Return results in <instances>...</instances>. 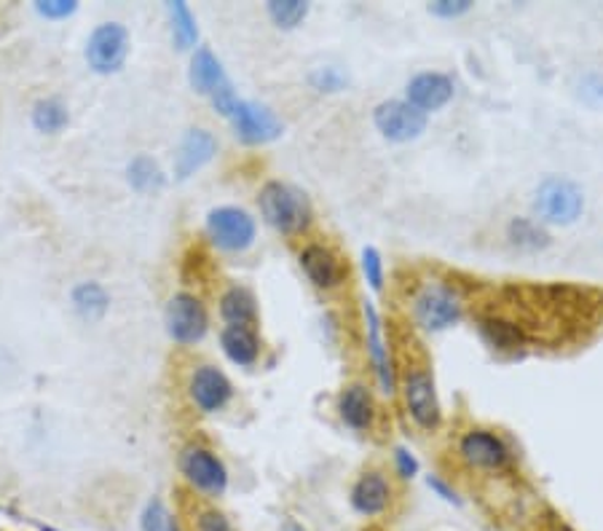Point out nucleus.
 Here are the masks:
<instances>
[{
    "label": "nucleus",
    "mask_w": 603,
    "mask_h": 531,
    "mask_svg": "<svg viewBox=\"0 0 603 531\" xmlns=\"http://www.w3.org/2000/svg\"><path fill=\"white\" fill-rule=\"evenodd\" d=\"M130 57V33L119 22H102L86 40V62L100 76L119 73Z\"/></svg>",
    "instance_id": "5"
},
{
    "label": "nucleus",
    "mask_w": 603,
    "mask_h": 531,
    "mask_svg": "<svg viewBox=\"0 0 603 531\" xmlns=\"http://www.w3.org/2000/svg\"><path fill=\"white\" fill-rule=\"evenodd\" d=\"M300 269L309 276V282L320 291H335V287L344 285V263L341 258L330 250L328 245H306L298 256Z\"/></svg>",
    "instance_id": "15"
},
{
    "label": "nucleus",
    "mask_w": 603,
    "mask_h": 531,
    "mask_svg": "<svg viewBox=\"0 0 603 531\" xmlns=\"http://www.w3.org/2000/svg\"><path fill=\"white\" fill-rule=\"evenodd\" d=\"M394 467H397V476L403 478V481H410V478L419 476L421 470L419 459H416L414 452H408L405 446L394 448Z\"/></svg>",
    "instance_id": "35"
},
{
    "label": "nucleus",
    "mask_w": 603,
    "mask_h": 531,
    "mask_svg": "<svg viewBox=\"0 0 603 531\" xmlns=\"http://www.w3.org/2000/svg\"><path fill=\"white\" fill-rule=\"evenodd\" d=\"M167 14L172 22V40L180 51L194 49V44L199 40V27H196V16L190 14V9L185 3H167Z\"/></svg>",
    "instance_id": "27"
},
{
    "label": "nucleus",
    "mask_w": 603,
    "mask_h": 531,
    "mask_svg": "<svg viewBox=\"0 0 603 531\" xmlns=\"http://www.w3.org/2000/svg\"><path fill=\"white\" fill-rule=\"evenodd\" d=\"M167 527H170V516H167L164 502H161L159 496H153V499L145 505V510L140 516V529L143 531H167Z\"/></svg>",
    "instance_id": "31"
},
{
    "label": "nucleus",
    "mask_w": 603,
    "mask_h": 531,
    "mask_svg": "<svg viewBox=\"0 0 603 531\" xmlns=\"http://www.w3.org/2000/svg\"><path fill=\"white\" fill-rule=\"evenodd\" d=\"M126 177H130V186L137 194H159L167 183L164 172H161V166L150 156H135L130 161V166H126Z\"/></svg>",
    "instance_id": "25"
},
{
    "label": "nucleus",
    "mask_w": 603,
    "mask_h": 531,
    "mask_svg": "<svg viewBox=\"0 0 603 531\" xmlns=\"http://www.w3.org/2000/svg\"><path fill=\"white\" fill-rule=\"evenodd\" d=\"M427 486L432 489V492L438 494L440 499L448 502V505H454V507H462V505H464L462 496L456 494V489H454V486H448V483H445L440 476H427Z\"/></svg>",
    "instance_id": "37"
},
{
    "label": "nucleus",
    "mask_w": 603,
    "mask_h": 531,
    "mask_svg": "<svg viewBox=\"0 0 603 531\" xmlns=\"http://www.w3.org/2000/svg\"><path fill=\"white\" fill-rule=\"evenodd\" d=\"M231 126H234L236 137L247 146H266V143L280 140L284 124L280 115L271 111L269 106H260L253 100H239L236 102L234 113L229 115Z\"/></svg>",
    "instance_id": "9"
},
{
    "label": "nucleus",
    "mask_w": 603,
    "mask_h": 531,
    "mask_svg": "<svg viewBox=\"0 0 603 531\" xmlns=\"http://www.w3.org/2000/svg\"><path fill=\"white\" fill-rule=\"evenodd\" d=\"M464 314V304L459 293L454 287L443 285V282H429L421 287L414 298V317L421 328L429 333L445 331V328L456 325Z\"/></svg>",
    "instance_id": "3"
},
{
    "label": "nucleus",
    "mask_w": 603,
    "mask_h": 531,
    "mask_svg": "<svg viewBox=\"0 0 603 531\" xmlns=\"http://www.w3.org/2000/svg\"><path fill=\"white\" fill-rule=\"evenodd\" d=\"M220 346L234 366L249 368L260 357V338L249 325H225L220 333Z\"/></svg>",
    "instance_id": "20"
},
{
    "label": "nucleus",
    "mask_w": 603,
    "mask_h": 531,
    "mask_svg": "<svg viewBox=\"0 0 603 531\" xmlns=\"http://www.w3.org/2000/svg\"><path fill=\"white\" fill-rule=\"evenodd\" d=\"M478 328L480 336L485 338V344L494 346L499 351H515L526 344L524 328L504 320V317H483Z\"/></svg>",
    "instance_id": "24"
},
{
    "label": "nucleus",
    "mask_w": 603,
    "mask_h": 531,
    "mask_svg": "<svg viewBox=\"0 0 603 531\" xmlns=\"http://www.w3.org/2000/svg\"><path fill=\"white\" fill-rule=\"evenodd\" d=\"M349 502L359 516H381L392 502V483L386 481L384 472L368 470L365 476H359L355 486H352Z\"/></svg>",
    "instance_id": "16"
},
{
    "label": "nucleus",
    "mask_w": 603,
    "mask_h": 531,
    "mask_svg": "<svg viewBox=\"0 0 603 531\" xmlns=\"http://www.w3.org/2000/svg\"><path fill=\"white\" fill-rule=\"evenodd\" d=\"M67 121H71V113H67V106L60 97H46V100H38L33 106V126L40 135H57V132L65 129Z\"/></svg>",
    "instance_id": "26"
},
{
    "label": "nucleus",
    "mask_w": 603,
    "mask_h": 531,
    "mask_svg": "<svg viewBox=\"0 0 603 531\" xmlns=\"http://www.w3.org/2000/svg\"><path fill=\"white\" fill-rule=\"evenodd\" d=\"M71 301L75 314L84 322H100L110 309V296L100 282H81V285H75Z\"/></svg>",
    "instance_id": "22"
},
{
    "label": "nucleus",
    "mask_w": 603,
    "mask_h": 531,
    "mask_svg": "<svg viewBox=\"0 0 603 531\" xmlns=\"http://www.w3.org/2000/svg\"><path fill=\"white\" fill-rule=\"evenodd\" d=\"M188 81L190 86H194V91L207 97H212L220 86L229 84V76H225L223 65H220L218 57L212 54L210 46H199V49L194 51L188 67Z\"/></svg>",
    "instance_id": "19"
},
{
    "label": "nucleus",
    "mask_w": 603,
    "mask_h": 531,
    "mask_svg": "<svg viewBox=\"0 0 603 531\" xmlns=\"http://www.w3.org/2000/svg\"><path fill=\"white\" fill-rule=\"evenodd\" d=\"M220 314L229 325H249L258 320V304H255V296L247 291V287H229L220 298Z\"/></svg>",
    "instance_id": "23"
},
{
    "label": "nucleus",
    "mask_w": 603,
    "mask_h": 531,
    "mask_svg": "<svg viewBox=\"0 0 603 531\" xmlns=\"http://www.w3.org/2000/svg\"><path fill=\"white\" fill-rule=\"evenodd\" d=\"M167 333L175 344H199L210 331V317H207L205 304L190 293H177L170 298L164 311Z\"/></svg>",
    "instance_id": "8"
},
{
    "label": "nucleus",
    "mask_w": 603,
    "mask_h": 531,
    "mask_svg": "<svg viewBox=\"0 0 603 531\" xmlns=\"http://www.w3.org/2000/svg\"><path fill=\"white\" fill-rule=\"evenodd\" d=\"M403 395L410 419L424 432L438 430L443 421V408H440L438 386H434L432 373L427 368H408L403 379Z\"/></svg>",
    "instance_id": "6"
},
{
    "label": "nucleus",
    "mask_w": 603,
    "mask_h": 531,
    "mask_svg": "<svg viewBox=\"0 0 603 531\" xmlns=\"http://www.w3.org/2000/svg\"><path fill=\"white\" fill-rule=\"evenodd\" d=\"M459 456L469 467H478V470H504L513 459L504 437L483 430V427L464 432L459 441Z\"/></svg>",
    "instance_id": "11"
},
{
    "label": "nucleus",
    "mask_w": 603,
    "mask_h": 531,
    "mask_svg": "<svg viewBox=\"0 0 603 531\" xmlns=\"http://www.w3.org/2000/svg\"><path fill=\"white\" fill-rule=\"evenodd\" d=\"M207 236L218 250L245 252L255 245L258 226H255V218L242 207H214L207 215Z\"/></svg>",
    "instance_id": "4"
},
{
    "label": "nucleus",
    "mask_w": 603,
    "mask_h": 531,
    "mask_svg": "<svg viewBox=\"0 0 603 531\" xmlns=\"http://www.w3.org/2000/svg\"><path fill=\"white\" fill-rule=\"evenodd\" d=\"M309 84L315 86L317 91H322V95H335V91H344L346 86H349V76H346L341 67L322 65V67H317L315 73H311Z\"/></svg>",
    "instance_id": "29"
},
{
    "label": "nucleus",
    "mask_w": 603,
    "mask_h": 531,
    "mask_svg": "<svg viewBox=\"0 0 603 531\" xmlns=\"http://www.w3.org/2000/svg\"><path fill=\"white\" fill-rule=\"evenodd\" d=\"M533 215L544 226H574L584 212V190L566 175H547L533 190Z\"/></svg>",
    "instance_id": "2"
},
{
    "label": "nucleus",
    "mask_w": 603,
    "mask_h": 531,
    "mask_svg": "<svg viewBox=\"0 0 603 531\" xmlns=\"http://www.w3.org/2000/svg\"><path fill=\"white\" fill-rule=\"evenodd\" d=\"M40 531H57V529H51V527H40Z\"/></svg>",
    "instance_id": "40"
},
{
    "label": "nucleus",
    "mask_w": 603,
    "mask_h": 531,
    "mask_svg": "<svg viewBox=\"0 0 603 531\" xmlns=\"http://www.w3.org/2000/svg\"><path fill=\"white\" fill-rule=\"evenodd\" d=\"M362 311H365V325H368V355H370V362H373L376 379H379L381 392H384V395H394V392H397V376H394L390 344H386L379 309H376L373 301H365Z\"/></svg>",
    "instance_id": "13"
},
{
    "label": "nucleus",
    "mask_w": 603,
    "mask_h": 531,
    "mask_svg": "<svg viewBox=\"0 0 603 531\" xmlns=\"http://www.w3.org/2000/svg\"><path fill=\"white\" fill-rule=\"evenodd\" d=\"M373 124L379 135L390 143H410L419 140L427 132V113L416 111L408 100H384L376 106Z\"/></svg>",
    "instance_id": "7"
},
{
    "label": "nucleus",
    "mask_w": 603,
    "mask_h": 531,
    "mask_svg": "<svg viewBox=\"0 0 603 531\" xmlns=\"http://www.w3.org/2000/svg\"><path fill=\"white\" fill-rule=\"evenodd\" d=\"M167 531H180V529H177V523H175V521H170V527H167Z\"/></svg>",
    "instance_id": "39"
},
{
    "label": "nucleus",
    "mask_w": 603,
    "mask_h": 531,
    "mask_svg": "<svg viewBox=\"0 0 603 531\" xmlns=\"http://www.w3.org/2000/svg\"><path fill=\"white\" fill-rule=\"evenodd\" d=\"M194 531H236L234 523L218 510H201L194 521Z\"/></svg>",
    "instance_id": "34"
},
{
    "label": "nucleus",
    "mask_w": 603,
    "mask_h": 531,
    "mask_svg": "<svg viewBox=\"0 0 603 531\" xmlns=\"http://www.w3.org/2000/svg\"><path fill=\"white\" fill-rule=\"evenodd\" d=\"M507 239L509 245L524 252H542L553 245L547 226L539 223L537 218H513L507 223Z\"/></svg>",
    "instance_id": "21"
},
{
    "label": "nucleus",
    "mask_w": 603,
    "mask_h": 531,
    "mask_svg": "<svg viewBox=\"0 0 603 531\" xmlns=\"http://www.w3.org/2000/svg\"><path fill=\"white\" fill-rule=\"evenodd\" d=\"M266 11L280 30H295L309 16V3H304V0H271Z\"/></svg>",
    "instance_id": "28"
},
{
    "label": "nucleus",
    "mask_w": 603,
    "mask_h": 531,
    "mask_svg": "<svg viewBox=\"0 0 603 531\" xmlns=\"http://www.w3.org/2000/svg\"><path fill=\"white\" fill-rule=\"evenodd\" d=\"M339 417L349 430L365 432L373 427L376 403L373 395L365 384H349L339 395Z\"/></svg>",
    "instance_id": "18"
},
{
    "label": "nucleus",
    "mask_w": 603,
    "mask_h": 531,
    "mask_svg": "<svg viewBox=\"0 0 603 531\" xmlns=\"http://www.w3.org/2000/svg\"><path fill=\"white\" fill-rule=\"evenodd\" d=\"M218 153V140L212 132L207 129H190L180 143V151L175 156V175L177 181H188L190 175L210 164L212 156Z\"/></svg>",
    "instance_id": "17"
},
{
    "label": "nucleus",
    "mask_w": 603,
    "mask_h": 531,
    "mask_svg": "<svg viewBox=\"0 0 603 531\" xmlns=\"http://www.w3.org/2000/svg\"><path fill=\"white\" fill-rule=\"evenodd\" d=\"M469 11H472V0H438V3H429V14L440 16V20H459Z\"/></svg>",
    "instance_id": "32"
},
{
    "label": "nucleus",
    "mask_w": 603,
    "mask_h": 531,
    "mask_svg": "<svg viewBox=\"0 0 603 531\" xmlns=\"http://www.w3.org/2000/svg\"><path fill=\"white\" fill-rule=\"evenodd\" d=\"M188 395L196 403V408L205 413H214L220 408L229 406L231 395H234V386H231L229 376H225L220 368L214 366H199L190 373L188 381Z\"/></svg>",
    "instance_id": "14"
},
{
    "label": "nucleus",
    "mask_w": 603,
    "mask_h": 531,
    "mask_svg": "<svg viewBox=\"0 0 603 531\" xmlns=\"http://www.w3.org/2000/svg\"><path fill=\"white\" fill-rule=\"evenodd\" d=\"M180 470H183L185 481H188L190 486L210 496L225 494V489H229V470H225L223 461L205 446H196V443L185 446L183 454H180Z\"/></svg>",
    "instance_id": "10"
},
{
    "label": "nucleus",
    "mask_w": 603,
    "mask_h": 531,
    "mask_svg": "<svg viewBox=\"0 0 603 531\" xmlns=\"http://www.w3.org/2000/svg\"><path fill=\"white\" fill-rule=\"evenodd\" d=\"M362 274L376 293L384 291V258H381L376 247H365L362 250Z\"/></svg>",
    "instance_id": "30"
},
{
    "label": "nucleus",
    "mask_w": 603,
    "mask_h": 531,
    "mask_svg": "<svg viewBox=\"0 0 603 531\" xmlns=\"http://www.w3.org/2000/svg\"><path fill=\"white\" fill-rule=\"evenodd\" d=\"M579 91H582V100L590 102V106H603V76L588 73L579 84Z\"/></svg>",
    "instance_id": "36"
},
{
    "label": "nucleus",
    "mask_w": 603,
    "mask_h": 531,
    "mask_svg": "<svg viewBox=\"0 0 603 531\" xmlns=\"http://www.w3.org/2000/svg\"><path fill=\"white\" fill-rule=\"evenodd\" d=\"M456 84L454 78L445 76L440 71H424L419 76H414L405 86V100L421 113H438L454 100Z\"/></svg>",
    "instance_id": "12"
},
{
    "label": "nucleus",
    "mask_w": 603,
    "mask_h": 531,
    "mask_svg": "<svg viewBox=\"0 0 603 531\" xmlns=\"http://www.w3.org/2000/svg\"><path fill=\"white\" fill-rule=\"evenodd\" d=\"M258 207L263 221L287 236L304 234L311 226V218H315L309 196L282 181H269L260 188Z\"/></svg>",
    "instance_id": "1"
},
{
    "label": "nucleus",
    "mask_w": 603,
    "mask_h": 531,
    "mask_svg": "<svg viewBox=\"0 0 603 531\" xmlns=\"http://www.w3.org/2000/svg\"><path fill=\"white\" fill-rule=\"evenodd\" d=\"M280 531H306L304 527H300V523H295V521H287L284 523V527Z\"/></svg>",
    "instance_id": "38"
},
{
    "label": "nucleus",
    "mask_w": 603,
    "mask_h": 531,
    "mask_svg": "<svg viewBox=\"0 0 603 531\" xmlns=\"http://www.w3.org/2000/svg\"><path fill=\"white\" fill-rule=\"evenodd\" d=\"M36 11L46 20H67L78 11V3L75 0H38Z\"/></svg>",
    "instance_id": "33"
}]
</instances>
